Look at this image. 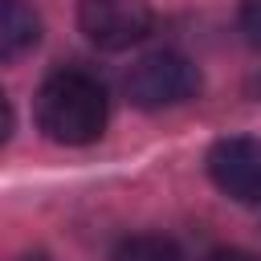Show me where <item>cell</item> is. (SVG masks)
<instances>
[{
  "mask_svg": "<svg viewBox=\"0 0 261 261\" xmlns=\"http://www.w3.org/2000/svg\"><path fill=\"white\" fill-rule=\"evenodd\" d=\"M110 261H184V253L163 232H139V237H126L110 253Z\"/></svg>",
  "mask_w": 261,
  "mask_h": 261,
  "instance_id": "8992f818",
  "label": "cell"
},
{
  "mask_svg": "<svg viewBox=\"0 0 261 261\" xmlns=\"http://www.w3.org/2000/svg\"><path fill=\"white\" fill-rule=\"evenodd\" d=\"M77 24L90 45L118 53L139 45L151 33L155 16L147 0H77Z\"/></svg>",
  "mask_w": 261,
  "mask_h": 261,
  "instance_id": "3957f363",
  "label": "cell"
},
{
  "mask_svg": "<svg viewBox=\"0 0 261 261\" xmlns=\"http://www.w3.org/2000/svg\"><path fill=\"white\" fill-rule=\"evenodd\" d=\"M41 41V16L24 0H4L0 4V57L16 61Z\"/></svg>",
  "mask_w": 261,
  "mask_h": 261,
  "instance_id": "5b68a950",
  "label": "cell"
},
{
  "mask_svg": "<svg viewBox=\"0 0 261 261\" xmlns=\"http://www.w3.org/2000/svg\"><path fill=\"white\" fill-rule=\"evenodd\" d=\"M110 118L106 86L86 69H57L37 90V126L65 147H86L102 139Z\"/></svg>",
  "mask_w": 261,
  "mask_h": 261,
  "instance_id": "6da1fadb",
  "label": "cell"
},
{
  "mask_svg": "<svg viewBox=\"0 0 261 261\" xmlns=\"http://www.w3.org/2000/svg\"><path fill=\"white\" fill-rule=\"evenodd\" d=\"M208 175L228 200L261 204V139L253 135L216 139L208 151Z\"/></svg>",
  "mask_w": 261,
  "mask_h": 261,
  "instance_id": "277c9868",
  "label": "cell"
},
{
  "mask_svg": "<svg viewBox=\"0 0 261 261\" xmlns=\"http://www.w3.org/2000/svg\"><path fill=\"white\" fill-rule=\"evenodd\" d=\"M200 86H204V77H200L196 61H188L184 53H171V49L139 57L126 73V98L139 110H167V106L192 102L200 94Z\"/></svg>",
  "mask_w": 261,
  "mask_h": 261,
  "instance_id": "7a4b0ae2",
  "label": "cell"
},
{
  "mask_svg": "<svg viewBox=\"0 0 261 261\" xmlns=\"http://www.w3.org/2000/svg\"><path fill=\"white\" fill-rule=\"evenodd\" d=\"M237 20H241L245 41L261 49V0H241V16H237Z\"/></svg>",
  "mask_w": 261,
  "mask_h": 261,
  "instance_id": "52a82bcc",
  "label": "cell"
},
{
  "mask_svg": "<svg viewBox=\"0 0 261 261\" xmlns=\"http://www.w3.org/2000/svg\"><path fill=\"white\" fill-rule=\"evenodd\" d=\"M208 261H261V257H253L245 249H216V253H208Z\"/></svg>",
  "mask_w": 261,
  "mask_h": 261,
  "instance_id": "ba28073f",
  "label": "cell"
}]
</instances>
